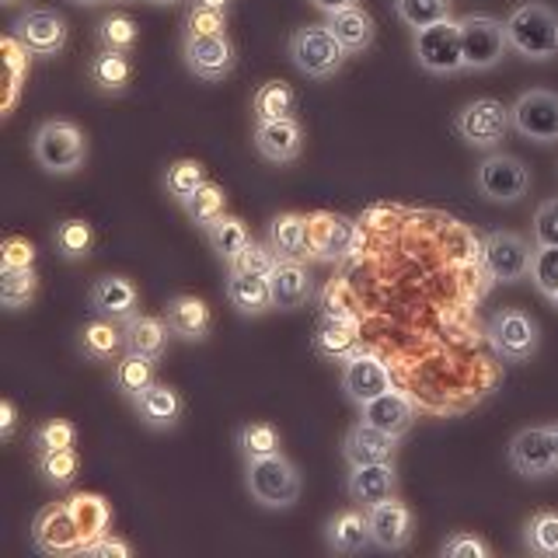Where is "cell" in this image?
<instances>
[{
    "mask_svg": "<svg viewBox=\"0 0 558 558\" xmlns=\"http://www.w3.org/2000/svg\"><path fill=\"white\" fill-rule=\"evenodd\" d=\"M506 39L510 49L520 52L531 63H548L558 57V14L541 4V0H527L517 4L506 17Z\"/></svg>",
    "mask_w": 558,
    "mask_h": 558,
    "instance_id": "1",
    "label": "cell"
},
{
    "mask_svg": "<svg viewBox=\"0 0 558 558\" xmlns=\"http://www.w3.org/2000/svg\"><path fill=\"white\" fill-rule=\"evenodd\" d=\"M87 307H92V314H98V318H109V322L122 325L136 314L140 290L126 276H98L92 290H87Z\"/></svg>",
    "mask_w": 558,
    "mask_h": 558,
    "instance_id": "20",
    "label": "cell"
},
{
    "mask_svg": "<svg viewBox=\"0 0 558 558\" xmlns=\"http://www.w3.org/2000/svg\"><path fill=\"white\" fill-rule=\"evenodd\" d=\"M328 32L336 35L339 46L349 52V57H356V52H366L374 46L377 39V25H374V17L366 14L360 4L356 8H345V11H336V14H328Z\"/></svg>",
    "mask_w": 558,
    "mask_h": 558,
    "instance_id": "29",
    "label": "cell"
},
{
    "mask_svg": "<svg viewBox=\"0 0 558 558\" xmlns=\"http://www.w3.org/2000/svg\"><path fill=\"white\" fill-rule=\"evenodd\" d=\"M311 276L304 269V262L293 258H279L276 269L269 272V293H272V307L279 311H296L307 304L311 296Z\"/></svg>",
    "mask_w": 558,
    "mask_h": 558,
    "instance_id": "26",
    "label": "cell"
},
{
    "mask_svg": "<svg viewBox=\"0 0 558 558\" xmlns=\"http://www.w3.org/2000/svg\"><path fill=\"white\" fill-rule=\"evenodd\" d=\"M182 57H185V66L199 81H223L234 70V43L227 39V32H220V35H185Z\"/></svg>",
    "mask_w": 558,
    "mask_h": 558,
    "instance_id": "16",
    "label": "cell"
},
{
    "mask_svg": "<svg viewBox=\"0 0 558 558\" xmlns=\"http://www.w3.org/2000/svg\"><path fill=\"white\" fill-rule=\"evenodd\" d=\"M116 4H133V0H116Z\"/></svg>",
    "mask_w": 558,
    "mask_h": 558,
    "instance_id": "63",
    "label": "cell"
},
{
    "mask_svg": "<svg viewBox=\"0 0 558 558\" xmlns=\"http://www.w3.org/2000/svg\"><path fill=\"white\" fill-rule=\"evenodd\" d=\"M182 209H185V217H189L192 223L203 227V231H206L209 223L220 220V217L227 214V196H223V189H220L217 182H206Z\"/></svg>",
    "mask_w": 558,
    "mask_h": 558,
    "instance_id": "44",
    "label": "cell"
},
{
    "mask_svg": "<svg viewBox=\"0 0 558 558\" xmlns=\"http://www.w3.org/2000/svg\"><path fill=\"white\" fill-rule=\"evenodd\" d=\"M84 555H98V558H130V555H133V545H130V541H122V537L105 534V537L95 541V545H87Z\"/></svg>",
    "mask_w": 558,
    "mask_h": 558,
    "instance_id": "55",
    "label": "cell"
},
{
    "mask_svg": "<svg viewBox=\"0 0 558 558\" xmlns=\"http://www.w3.org/2000/svg\"><path fill=\"white\" fill-rule=\"evenodd\" d=\"M192 8H203V11H223L227 14V4H231V0H189Z\"/></svg>",
    "mask_w": 558,
    "mask_h": 558,
    "instance_id": "58",
    "label": "cell"
},
{
    "mask_svg": "<svg viewBox=\"0 0 558 558\" xmlns=\"http://www.w3.org/2000/svg\"><path fill=\"white\" fill-rule=\"evenodd\" d=\"M510 126L531 144H558V95L545 87H531L510 105Z\"/></svg>",
    "mask_w": 558,
    "mask_h": 558,
    "instance_id": "8",
    "label": "cell"
},
{
    "mask_svg": "<svg viewBox=\"0 0 558 558\" xmlns=\"http://www.w3.org/2000/svg\"><path fill=\"white\" fill-rule=\"evenodd\" d=\"M244 485L262 510H290L301 499V471L293 468L290 458H283V450L272 458L244 461Z\"/></svg>",
    "mask_w": 558,
    "mask_h": 558,
    "instance_id": "2",
    "label": "cell"
},
{
    "mask_svg": "<svg viewBox=\"0 0 558 558\" xmlns=\"http://www.w3.org/2000/svg\"><path fill=\"white\" fill-rule=\"evenodd\" d=\"M150 4H179V0H150Z\"/></svg>",
    "mask_w": 558,
    "mask_h": 558,
    "instance_id": "61",
    "label": "cell"
},
{
    "mask_svg": "<svg viewBox=\"0 0 558 558\" xmlns=\"http://www.w3.org/2000/svg\"><path fill=\"white\" fill-rule=\"evenodd\" d=\"M510 468L523 478H548L558 475V461L551 450L548 426H527L510 440Z\"/></svg>",
    "mask_w": 558,
    "mask_h": 558,
    "instance_id": "17",
    "label": "cell"
},
{
    "mask_svg": "<svg viewBox=\"0 0 558 558\" xmlns=\"http://www.w3.org/2000/svg\"><path fill=\"white\" fill-rule=\"evenodd\" d=\"M360 423L401 440L415 423V405L401 391L391 388V391L377 395L374 401H366V405H360Z\"/></svg>",
    "mask_w": 558,
    "mask_h": 558,
    "instance_id": "22",
    "label": "cell"
},
{
    "mask_svg": "<svg viewBox=\"0 0 558 558\" xmlns=\"http://www.w3.org/2000/svg\"><path fill=\"white\" fill-rule=\"evenodd\" d=\"M74 4H84V8H95V4H101V0H74Z\"/></svg>",
    "mask_w": 558,
    "mask_h": 558,
    "instance_id": "60",
    "label": "cell"
},
{
    "mask_svg": "<svg viewBox=\"0 0 558 558\" xmlns=\"http://www.w3.org/2000/svg\"><path fill=\"white\" fill-rule=\"evenodd\" d=\"M276 252L269 248V244H258V241H248L244 248L234 255V262L227 266V272H241V276H262L269 279V272L276 269Z\"/></svg>",
    "mask_w": 558,
    "mask_h": 558,
    "instance_id": "49",
    "label": "cell"
},
{
    "mask_svg": "<svg viewBox=\"0 0 558 558\" xmlns=\"http://www.w3.org/2000/svg\"><path fill=\"white\" fill-rule=\"evenodd\" d=\"M531 283L537 287L541 296H551L558 290V244H545V248H534L531 255Z\"/></svg>",
    "mask_w": 558,
    "mask_h": 558,
    "instance_id": "50",
    "label": "cell"
},
{
    "mask_svg": "<svg viewBox=\"0 0 558 558\" xmlns=\"http://www.w3.org/2000/svg\"><path fill=\"white\" fill-rule=\"evenodd\" d=\"M488 342H493L496 356L506 363H527L537 353L541 331L537 322L523 311H499L493 322H488Z\"/></svg>",
    "mask_w": 558,
    "mask_h": 558,
    "instance_id": "14",
    "label": "cell"
},
{
    "mask_svg": "<svg viewBox=\"0 0 558 558\" xmlns=\"http://www.w3.org/2000/svg\"><path fill=\"white\" fill-rule=\"evenodd\" d=\"M531 189V168L513 154H488L478 165V192L493 203H520Z\"/></svg>",
    "mask_w": 558,
    "mask_h": 558,
    "instance_id": "10",
    "label": "cell"
},
{
    "mask_svg": "<svg viewBox=\"0 0 558 558\" xmlns=\"http://www.w3.org/2000/svg\"><path fill=\"white\" fill-rule=\"evenodd\" d=\"M32 545L35 551L52 555V558L84 555V537L66 502H49L46 510H39V517L32 523Z\"/></svg>",
    "mask_w": 558,
    "mask_h": 558,
    "instance_id": "11",
    "label": "cell"
},
{
    "mask_svg": "<svg viewBox=\"0 0 558 558\" xmlns=\"http://www.w3.org/2000/svg\"><path fill=\"white\" fill-rule=\"evenodd\" d=\"M314 349L328 360H345L356 353V331L353 325H342V322H325L318 331H314Z\"/></svg>",
    "mask_w": 558,
    "mask_h": 558,
    "instance_id": "43",
    "label": "cell"
},
{
    "mask_svg": "<svg viewBox=\"0 0 558 558\" xmlns=\"http://www.w3.org/2000/svg\"><path fill=\"white\" fill-rule=\"evenodd\" d=\"M122 328V349L136 356H150V360H161L165 349H168V322L165 318H150V314H133L119 325Z\"/></svg>",
    "mask_w": 558,
    "mask_h": 558,
    "instance_id": "27",
    "label": "cell"
},
{
    "mask_svg": "<svg viewBox=\"0 0 558 558\" xmlns=\"http://www.w3.org/2000/svg\"><path fill=\"white\" fill-rule=\"evenodd\" d=\"M325 545L328 551L339 555H360L366 548H374L371 541V523H366V510H342L336 517H328L325 523Z\"/></svg>",
    "mask_w": 558,
    "mask_h": 558,
    "instance_id": "28",
    "label": "cell"
},
{
    "mask_svg": "<svg viewBox=\"0 0 558 558\" xmlns=\"http://www.w3.org/2000/svg\"><path fill=\"white\" fill-rule=\"evenodd\" d=\"M534 244L513 231H493L482 241V262L496 283H520L531 272Z\"/></svg>",
    "mask_w": 558,
    "mask_h": 558,
    "instance_id": "13",
    "label": "cell"
},
{
    "mask_svg": "<svg viewBox=\"0 0 558 558\" xmlns=\"http://www.w3.org/2000/svg\"><path fill=\"white\" fill-rule=\"evenodd\" d=\"M74 440H77V429H74V423H66V418H46V423H39L28 436L35 453L66 450V447H74Z\"/></svg>",
    "mask_w": 558,
    "mask_h": 558,
    "instance_id": "48",
    "label": "cell"
},
{
    "mask_svg": "<svg viewBox=\"0 0 558 558\" xmlns=\"http://www.w3.org/2000/svg\"><path fill=\"white\" fill-rule=\"evenodd\" d=\"M548 436H551V450H555V461H558V423L548 426Z\"/></svg>",
    "mask_w": 558,
    "mask_h": 558,
    "instance_id": "59",
    "label": "cell"
},
{
    "mask_svg": "<svg viewBox=\"0 0 558 558\" xmlns=\"http://www.w3.org/2000/svg\"><path fill=\"white\" fill-rule=\"evenodd\" d=\"M87 77L105 95H122L126 84L133 77V63H130V52H116V49H98V57H92L87 63Z\"/></svg>",
    "mask_w": 558,
    "mask_h": 558,
    "instance_id": "33",
    "label": "cell"
},
{
    "mask_svg": "<svg viewBox=\"0 0 558 558\" xmlns=\"http://www.w3.org/2000/svg\"><path fill=\"white\" fill-rule=\"evenodd\" d=\"M548 301H551V304H555V307H558V290H555V293H551V296H548Z\"/></svg>",
    "mask_w": 558,
    "mask_h": 558,
    "instance_id": "62",
    "label": "cell"
},
{
    "mask_svg": "<svg viewBox=\"0 0 558 558\" xmlns=\"http://www.w3.org/2000/svg\"><path fill=\"white\" fill-rule=\"evenodd\" d=\"M342 391L356 409L366 405V401H374L377 395L391 391L388 363H384L380 356H374V353H363V349H356L353 356L342 360Z\"/></svg>",
    "mask_w": 558,
    "mask_h": 558,
    "instance_id": "15",
    "label": "cell"
},
{
    "mask_svg": "<svg viewBox=\"0 0 558 558\" xmlns=\"http://www.w3.org/2000/svg\"><path fill=\"white\" fill-rule=\"evenodd\" d=\"M395 11H398L401 22L418 32V28H426V25L447 22V17H450V0H395Z\"/></svg>",
    "mask_w": 558,
    "mask_h": 558,
    "instance_id": "47",
    "label": "cell"
},
{
    "mask_svg": "<svg viewBox=\"0 0 558 558\" xmlns=\"http://www.w3.org/2000/svg\"><path fill=\"white\" fill-rule=\"evenodd\" d=\"M11 32L28 57H60L66 46V17L49 8H28L25 14H17Z\"/></svg>",
    "mask_w": 558,
    "mask_h": 558,
    "instance_id": "9",
    "label": "cell"
},
{
    "mask_svg": "<svg viewBox=\"0 0 558 558\" xmlns=\"http://www.w3.org/2000/svg\"><path fill=\"white\" fill-rule=\"evenodd\" d=\"M461 52L464 70H493L502 63L510 39H506V22L493 14H464L461 22Z\"/></svg>",
    "mask_w": 558,
    "mask_h": 558,
    "instance_id": "5",
    "label": "cell"
},
{
    "mask_svg": "<svg viewBox=\"0 0 558 558\" xmlns=\"http://www.w3.org/2000/svg\"><path fill=\"white\" fill-rule=\"evenodd\" d=\"M206 182H209L206 179V168L199 161H189V157H185V161L168 165V171H165V192L179 206H185Z\"/></svg>",
    "mask_w": 558,
    "mask_h": 558,
    "instance_id": "40",
    "label": "cell"
},
{
    "mask_svg": "<svg viewBox=\"0 0 558 558\" xmlns=\"http://www.w3.org/2000/svg\"><path fill=\"white\" fill-rule=\"evenodd\" d=\"M161 318L168 322L171 336H179L185 342H206L209 328H214V314H209L206 301H199V296H192V293L171 296V301L165 304Z\"/></svg>",
    "mask_w": 558,
    "mask_h": 558,
    "instance_id": "24",
    "label": "cell"
},
{
    "mask_svg": "<svg viewBox=\"0 0 558 558\" xmlns=\"http://www.w3.org/2000/svg\"><path fill=\"white\" fill-rule=\"evenodd\" d=\"M269 248L276 252V258H293L304 262L311 255L307 244V217L301 214H279L269 220Z\"/></svg>",
    "mask_w": 558,
    "mask_h": 558,
    "instance_id": "30",
    "label": "cell"
},
{
    "mask_svg": "<svg viewBox=\"0 0 558 558\" xmlns=\"http://www.w3.org/2000/svg\"><path fill=\"white\" fill-rule=\"evenodd\" d=\"M412 52L418 66L426 70V74H461L464 70V52H461V28L453 17L447 22H436V25H426L415 32L412 39Z\"/></svg>",
    "mask_w": 558,
    "mask_h": 558,
    "instance_id": "6",
    "label": "cell"
},
{
    "mask_svg": "<svg viewBox=\"0 0 558 558\" xmlns=\"http://www.w3.org/2000/svg\"><path fill=\"white\" fill-rule=\"evenodd\" d=\"M395 450H398V440L388 433H380L366 423H356L349 426L345 440H342V458L345 464H380V461H395Z\"/></svg>",
    "mask_w": 558,
    "mask_h": 558,
    "instance_id": "25",
    "label": "cell"
},
{
    "mask_svg": "<svg viewBox=\"0 0 558 558\" xmlns=\"http://www.w3.org/2000/svg\"><path fill=\"white\" fill-rule=\"evenodd\" d=\"M52 244H57L60 258L81 262L95 248V231H92V223H87V220H77V217L63 220V223H57V231H52Z\"/></svg>",
    "mask_w": 558,
    "mask_h": 558,
    "instance_id": "39",
    "label": "cell"
},
{
    "mask_svg": "<svg viewBox=\"0 0 558 558\" xmlns=\"http://www.w3.org/2000/svg\"><path fill=\"white\" fill-rule=\"evenodd\" d=\"M252 112L255 122H272V119H293L296 112V92L283 81H266L258 84V92L252 95Z\"/></svg>",
    "mask_w": 558,
    "mask_h": 558,
    "instance_id": "35",
    "label": "cell"
},
{
    "mask_svg": "<svg viewBox=\"0 0 558 558\" xmlns=\"http://www.w3.org/2000/svg\"><path fill=\"white\" fill-rule=\"evenodd\" d=\"M35 464H39V475L46 478V485H57V488L74 485L77 471H81V458H77L74 447L49 450V453H35Z\"/></svg>",
    "mask_w": 558,
    "mask_h": 558,
    "instance_id": "42",
    "label": "cell"
},
{
    "mask_svg": "<svg viewBox=\"0 0 558 558\" xmlns=\"http://www.w3.org/2000/svg\"><path fill=\"white\" fill-rule=\"evenodd\" d=\"M35 262V244L28 238H8L0 252V269H28Z\"/></svg>",
    "mask_w": 558,
    "mask_h": 558,
    "instance_id": "54",
    "label": "cell"
},
{
    "mask_svg": "<svg viewBox=\"0 0 558 558\" xmlns=\"http://www.w3.org/2000/svg\"><path fill=\"white\" fill-rule=\"evenodd\" d=\"M255 150L269 165H290L304 150V126L296 119L255 122Z\"/></svg>",
    "mask_w": 558,
    "mask_h": 558,
    "instance_id": "19",
    "label": "cell"
},
{
    "mask_svg": "<svg viewBox=\"0 0 558 558\" xmlns=\"http://www.w3.org/2000/svg\"><path fill=\"white\" fill-rule=\"evenodd\" d=\"M95 39L101 49H116V52H130L136 46V22L130 14H105L98 28H95Z\"/></svg>",
    "mask_w": 558,
    "mask_h": 558,
    "instance_id": "45",
    "label": "cell"
},
{
    "mask_svg": "<svg viewBox=\"0 0 558 558\" xmlns=\"http://www.w3.org/2000/svg\"><path fill=\"white\" fill-rule=\"evenodd\" d=\"M220 32H227V14L223 11L189 8V14H185V35H220Z\"/></svg>",
    "mask_w": 558,
    "mask_h": 558,
    "instance_id": "53",
    "label": "cell"
},
{
    "mask_svg": "<svg viewBox=\"0 0 558 558\" xmlns=\"http://www.w3.org/2000/svg\"><path fill=\"white\" fill-rule=\"evenodd\" d=\"M440 555L444 558H488V555H493V548H488L482 537L468 534V531H458V534H450L440 545Z\"/></svg>",
    "mask_w": 558,
    "mask_h": 558,
    "instance_id": "52",
    "label": "cell"
},
{
    "mask_svg": "<svg viewBox=\"0 0 558 558\" xmlns=\"http://www.w3.org/2000/svg\"><path fill=\"white\" fill-rule=\"evenodd\" d=\"M77 345L84 360H95V363H109L119 353H126V349H122V328L109 318H98V314L77 331Z\"/></svg>",
    "mask_w": 558,
    "mask_h": 558,
    "instance_id": "32",
    "label": "cell"
},
{
    "mask_svg": "<svg viewBox=\"0 0 558 558\" xmlns=\"http://www.w3.org/2000/svg\"><path fill=\"white\" fill-rule=\"evenodd\" d=\"M398 488V471L395 461H380V464H353L345 478V493L360 510H371V506L391 499Z\"/></svg>",
    "mask_w": 558,
    "mask_h": 558,
    "instance_id": "21",
    "label": "cell"
},
{
    "mask_svg": "<svg viewBox=\"0 0 558 558\" xmlns=\"http://www.w3.org/2000/svg\"><path fill=\"white\" fill-rule=\"evenodd\" d=\"M523 548L537 558H558V513L541 510L523 523Z\"/></svg>",
    "mask_w": 558,
    "mask_h": 558,
    "instance_id": "38",
    "label": "cell"
},
{
    "mask_svg": "<svg viewBox=\"0 0 558 558\" xmlns=\"http://www.w3.org/2000/svg\"><path fill=\"white\" fill-rule=\"evenodd\" d=\"M290 52V63L301 70L304 77L311 81H325V77H336L349 52L339 46L336 35L328 32V25H304L290 35L287 43Z\"/></svg>",
    "mask_w": 558,
    "mask_h": 558,
    "instance_id": "4",
    "label": "cell"
},
{
    "mask_svg": "<svg viewBox=\"0 0 558 558\" xmlns=\"http://www.w3.org/2000/svg\"><path fill=\"white\" fill-rule=\"evenodd\" d=\"M248 241H252V234H248V227H244L241 217L223 214L220 220H214V223L206 227V244L217 252V258L223 262V266H231L234 255H238Z\"/></svg>",
    "mask_w": 558,
    "mask_h": 558,
    "instance_id": "36",
    "label": "cell"
},
{
    "mask_svg": "<svg viewBox=\"0 0 558 558\" xmlns=\"http://www.w3.org/2000/svg\"><path fill=\"white\" fill-rule=\"evenodd\" d=\"M227 301L234 304L238 314L244 318H258V314L272 311V293H269V279L262 276H241V272H227Z\"/></svg>",
    "mask_w": 558,
    "mask_h": 558,
    "instance_id": "31",
    "label": "cell"
},
{
    "mask_svg": "<svg viewBox=\"0 0 558 558\" xmlns=\"http://www.w3.org/2000/svg\"><path fill=\"white\" fill-rule=\"evenodd\" d=\"M133 409H136V418H140V423H144L147 429H154V433H168V429L179 426V418H182V412H185V401H182L179 391L168 388V384H157V380H154L144 395L133 398Z\"/></svg>",
    "mask_w": 558,
    "mask_h": 558,
    "instance_id": "23",
    "label": "cell"
},
{
    "mask_svg": "<svg viewBox=\"0 0 558 558\" xmlns=\"http://www.w3.org/2000/svg\"><path fill=\"white\" fill-rule=\"evenodd\" d=\"M307 244H311V258L342 262L349 255H356V248L363 244V231L342 214H314L307 217Z\"/></svg>",
    "mask_w": 558,
    "mask_h": 558,
    "instance_id": "12",
    "label": "cell"
},
{
    "mask_svg": "<svg viewBox=\"0 0 558 558\" xmlns=\"http://www.w3.org/2000/svg\"><path fill=\"white\" fill-rule=\"evenodd\" d=\"M0 415H4V429H0V436H4V440H11L14 429H17V409H14V401H4V405H0Z\"/></svg>",
    "mask_w": 558,
    "mask_h": 558,
    "instance_id": "56",
    "label": "cell"
},
{
    "mask_svg": "<svg viewBox=\"0 0 558 558\" xmlns=\"http://www.w3.org/2000/svg\"><path fill=\"white\" fill-rule=\"evenodd\" d=\"M66 506H70V513H74L77 527H81L84 548H87V545H95L98 537L109 534V527H112V510H109V502H105L101 496L77 493V496H70V499H66Z\"/></svg>",
    "mask_w": 558,
    "mask_h": 558,
    "instance_id": "34",
    "label": "cell"
},
{
    "mask_svg": "<svg viewBox=\"0 0 558 558\" xmlns=\"http://www.w3.org/2000/svg\"><path fill=\"white\" fill-rule=\"evenodd\" d=\"M238 447L244 453V461L272 458V453H279V429L272 423H248L238 429Z\"/></svg>",
    "mask_w": 558,
    "mask_h": 558,
    "instance_id": "46",
    "label": "cell"
},
{
    "mask_svg": "<svg viewBox=\"0 0 558 558\" xmlns=\"http://www.w3.org/2000/svg\"><path fill=\"white\" fill-rule=\"evenodd\" d=\"M311 4H314V8H318V11H322V14L328 17V14H336V11H345V8H356V4H360V0H311Z\"/></svg>",
    "mask_w": 558,
    "mask_h": 558,
    "instance_id": "57",
    "label": "cell"
},
{
    "mask_svg": "<svg viewBox=\"0 0 558 558\" xmlns=\"http://www.w3.org/2000/svg\"><path fill=\"white\" fill-rule=\"evenodd\" d=\"M35 290H39V276L35 269H0V304L8 311H22L35 301Z\"/></svg>",
    "mask_w": 558,
    "mask_h": 558,
    "instance_id": "41",
    "label": "cell"
},
{
    "mask_svg": "<svg viewBox=\"0 0 558 558\" xmlns=\"http://www.w3.org/2000/svg\"><path fill=\"white\" fill-rule=\"evenodd\" d=\"M154 363L150 356H136V353H122L116 360V371H112V384L119 395H126L130 401L144 395L150 384H154Z\"/></svg>",
    "mask_w": 558,
    "mask_h": 558,
    "instance_id": "37",
    "label": "cell"
},
{
    "mask_svg": "<svg viewBox=\"0 0 558 558\" xmlns=\"http://www.w3.org/2000/svg\"><path fill=\"white\" fill-rule=\"evenodd\" d=\"M0 4H14V0H0Z\"/></svg>",
    "mask_w": 558,
    "mask_h": 558,
    "instance_id": "64",
    "label": "cell"
},
{
    "mask_svg": "<svg viewBox=\"0 0 558 558\" xmlns=\"http://www.w3.org/2000/svg\"><path fill=\"white\" fill-rule=\"evenodd\" d=\"M32 154L46 174H74L87 161V136L77 122L49 119L32 136Z\"/></svg>",
    "mask_w": 558,
    "mask_h": 558,
    "instance_id": "3",
    "label": "cell"
},
{
    "mask_svg": "<svg viewBox=\"0 0 558 558\" xmlns=\"http://www.w3.org/2000/svg\"><path fill=\"white\" fill-rule=\"evenodd\" d=\"M510 109L496 98H475L453 116V133H458L468 147L493 150L502 144V136L510 133Z\"/></svg>",
    "mask_w": 558,
    "mask_h": 558,
    "instance_id": "7",
    "label": "cell"
},
{
    "mask_svg": "<svg viewBox=\"0 0 558 558\" xmlns=\"http://www.w3.org/2000/svg\"><path fill=\"white\" fill-rule=\"evenodd\" d=\"M531 244H534V248H545V244H558V199H548V203L537 206Z\"/></svg>",
    "mask_w": 558,
    "mask_h": 558,
    "instance_id": "51",
    "label": "cell"
},
{
    "mask_svg": "<svg viewBox=\"0 0 558 558\" xmlns=\"http://www.w3.org/2000/svg\"><path fill=\"white\" fill-rule=\"evenodd\" d=\"M366 523H371V541L380 551H401L412 541V510L401 499H384L366 510Z\"/></svg>",
    "mask_w": 558,
    "mask_h": 558,
    "instance_id": "18",
    "label": "cell"
}]
</instances>
